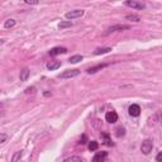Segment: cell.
Instances as JSON below:
<instances>
[{"mask_svg":"<svg viewBox=\"0 0 162 162\" xmlns=\"http://www.w3.org/2000/svg\"><path fill=\"white\" fill-rule=\"evenodd\" d=\"M105 119H107V122L108 123H115L118 121V114L114 111V110H110L107 113V115H105Z\"/></svg>","mask_w":162,"mask_h":162,"instance_id":"cell-5","label":"cell"},{"mask_svg":"<svg viewBox=\"0 0 162 162\" xmlns=\"http://www.w3.org/2000/svg\"><path fill=\"white\" fill-rule=\"evenodd\" d=\"M125 19H128V20H133V22H139V17L138 15H134V14H132V15H127Z\"/></svg>","mask_w":162,"mask_h":162,"instance_id":"cell-22","label":"cell"},{"mask_svg":"<svg viewBox=\"0 0 162 162\" xmlns=\"http://www.w3.org/2000/svg\"><path fill=\"white\" fill-rule=\"evenodd\" d=\"M98 148H99V143H98L96 141H91V142L89 143V151L94 152V151H96Z\"/></svg>","mask_w":162,"mask_h":162,"instance_id":"cell-14","label":"cell"},{"mask_svg":"<svg viewBox=\"0 0 162 162\" xmlns=\"http://www.w3.org/2000/svg\"><path fill=\"white\" fill-rule=\"evenodd\" d=\"M61 67V61H50L47 63V68L53 71V70H57Z\"/></svg>","mask_w":162,"mask_h":162,"instance_id":"cell-10","label":"cell"},{"mask_svg":"<svg viewBox=\"0 0 162 162\" xmlns=\"http://www.w3.org/2000/svg\"><path fill=\"white\" fill-rule=\"evenodd\" d=\"M71 25H72V23L68 20V22H61L58 24V28H60V29H65V28H70Z\"/></svg>","mask_w":162,"mask_h":162,"instance_id":"cell-20","label":"cell"},{"mask_svg":"<svg viewBox=\"0 0 162 162\" xmlns=\"http://www.w3.org/2000/svg\"><path fill=\"white\" fill-rule=\"evenodd\" d=\"M25 93H27V94H31V93L34 94V93H36V89H34V88H28V89L25 90Z\"/></svg>","mask_w":162,"mask_h":162,"instance_id":"cell-24","label":"cell"},{"mask_svg":"<svg viewBox=\"0 0 162 162\" xmlns=\"http://www.w3.org/2000/svg\"><path fill=\"white\" fill-rule=\"evenodd\" d=\"M101 138L104 139V143L105 144H107V146H111L113 143H111V141H110V137H109V134H108V133L107 132H101Z\"/></svg>","mask_w":162,"mask_h":162,"instance_id":"cell-13","label":"cell"},{"mask_svg":"<svg viewBox=\"0 0 162 162\" xmlns=\"http://www.w3.org/2000/svg\"><path fill=\"white\" fill-rule=\"evenodd\" d=\"M79 143H81V144H85V143H86V136H85V134H84V136L80 138V142H79Z\"/></svg>","mask_w":162,"mask_h":162,"instance_id":"cell-25","label":"cell"},{"mask_svg":"<svg viewBox=\"0 0 162 162\" xmlns=\"http://www.w3.org/2000/svg\"><path fill=\"white\" fill-rule=\"evenodd\" d=\"M63 162H82V160H81L80 157H77V156H72V157L66 158Z\"/></svg>","mask_w":162,"mask_h":162,"instance_id":"cell-21","label":"cell"},{"mask_svg":"<svg viewBox=\"0 0 162 162\" xmlns=\"http://www.w3.org/2000/svg\"><path fill=\"white\" fill-rule=\"evenodd\" d=\"M128 111H129V115L138 117L141 114V108H139V105H137V104H132L129 107V109H128Z\"/></svg>","mask_w":162,"mask_h":162,"instance_id":"cell-6","label":"cell"},{"mask_svg":"<svg viewBox=\"0 0 162 162\" xmlns=\"http://www.w3.org/2000/svg\"><path fill=\"white\" fill-rule=\"evenodd\" d=\"M14 25H15V20L14 19H8L6 22L4 23V27L6 28V29H9V28H13Z\"/></svg>","mask_w":162,"mask_h":162,"instance_id":"cell-17","label":"cell"},{"mask_svg":"<svg viewBox=\"0 0 162 162\" xmlns=\"http://www.w3.org/2000/svg\"><path fill=\"white\" fill-rule=\"evenodd\" d=\"M109 51H111V48L107 47V48H98V50H95V55H103V53H108Z\"/></svg>","mask_w":162,"mask_h":162,"instance_id":"cell-18","label":"cell"},{"mask_svg":"<svg viewBox=\"0 0 162 162\" xmlns=\"http://www.w3.org/2000/svg\"><path fill=\"white\" fill-rule=\"evenodd\" d=\"M25 3H27V4H32V5L38 4V2H29V0H25Z\"/></svg>","mask_w":162,"mask_h":162,"instance_id":"cell-27","label":"cell"},{"mask_svg":"<svg viewBox=\"0 0 162 162\" xmlns=\"http://www.w3.org/2000/svg\"><path fill=\"white\" fill-rule=\"evenodd\" d=\"M108 65L107 63H101V65H98V66H94V67H90L88 68V74H95L98 71H100V70H103L104 67H107Z\"/></svg>","mask_w":162,"mask_h":162,"instance_id":"cell-11","label":"cell"},{"mask_svg":"<svg viewBox=\"0 0 162 162\" xmlns=\"http://www.w3.org/2000/svg\"><path fill=\"white\" fill-rule=\"evenodd\" d=\"M156 161L157 162H162V152H160L157 156H156Z\"/></svg>","mask_w":162,"mask_h":162,"instance_id":"cell-26","label":"cell"},{"mask_svg":"<svg viewBox=\"0 0 162 162\" xmlns=\"http://www.w3.org/2000/svg\"><path fill=\"white\" fill-rule=\"evenodd\" d=\"M123 29H129V25H123V24H118V25H113L110 28H108L107 34L111 33V32H115V31H123Z\"/></svg>","mask_w":162,"mask_h":162,"instance_id":"cell-8","label":"cell"},{"mask_svg":"<svg viewBox=\"0 0 162 162\" xmlns=\"http://www.w3.org/2000/svg\"><path fill=\"white\" fill-rule=\"evenodd\" d=\"M107 156H108V152H104V151L98 152L93 158V162H104V160L107 158Z\"/></svg>","mask_w":162,"mask_h":162,"instance_id":"cell-7","label":"cell"},{"mask_svg":"<svg viewBox=\"0 0 162 162\" xmlns=\"http://www.w3.org/2000/svg\"><path fill=\"white\" fill-rule=\"evenodd\" d=\"M84 15V10L81 9H76V10H71V12H68L66 13V18L70 19V20H72V19H76V18H81Z\"/></svg>","mask_w":162,"mask_h":162,"instance_id":"cell-3","label":"cell"},{"mask_svg":"<svg viewBox=\"0 0 162 162\" xmlns=\"http://www.w3.org/2000/svg\"><path fill=\"white\" fill-rule=\"evenodd\" d=\"M115 136L118 137V138H121V137H123L124 134H125V129L123 128V127H118V128H115Z\"/></svg>","mask_w":162,"mask_h":162,"instance_id":"cell-15","label":"cell"},{"mask_svg":"<svg viewBox=\"0 0 162 162\" xmlns=\"http://www.w3.org/2000/svg\"><path fill=\"white\" fill-rule=\"evenodd\" d=\"M66 52H67V48H65V47H55L50 51V55L51 56H57V55L66 53Z\"/></svg>","mask_w":162,"mask_h":162,"instance_id":"cell-9","label":"cell"},{"mask_svg":"<svg viewBox=\"0 0 162 162\" xmlns=\"http://www.w3.org/2000/svg\"><path fill=\"white\" fill-rule=\"evenodd\" d=\"M152 147H153V143L151 139H146L142 142V146H141V151L143 152V154H148L151 151H152Z\"/></svg>","mask_w":162,"mask_h":162,"instance_id":"cell-1","label":"cell"},{"mask_svg":"<svg viewBox=\"0 0 162 162\" xmlns=\"http://www.w3.org/2000/svg\"><path fill=\"white\" fill-rule=\"evenodd\" d=\"M6 138H8V136H6V134H4V133H2V134H0V142H2V143H4L5 141H6Z\"/></svg>","mask_w":162,"mask_h":162,"instance_id":"cell-23","label":"cell"},{"mask_svg":"<svg viewBox=\"0 0 162 162\" xmlns=\"http://www.w3.org/2000/svg\"><path fill=\"white\" fill-rule=\"evenodd\" d=\"M29 74H31V71H29V68H23L22 71H20V75H19V77H20V80L22 81H27L28 80V77H29Z\"/></svg>","mask_w":162,"mask_h":162,"instance_id":"cell-12","label":"cell"},{"mask_svg":"<svg viewBox=\"0 0 162 162\" xmlns=\"http://www.w3.org/2000/svg\"><path fill=\"white\" fill-rule=\"evenodd\" d=\"M127 6H129V8H133V9H137V10H142L146 8V5L143 3H139V2H134V0H127L124 3Z\"/></svg>","mask_w":162,"mask_h":162,"instance_id":"cell-2","label":"cell"},{"mask_svg":"<svg viewBox=\"0 0 162 162\" xmlns=\"http://www.w3.org/2000/svg\"><path fill=\"white\" fill-rule=\"evenodd\" d=\"M71 63H77V62H80V61H82V56H80V55H76V56H72V57H70V60H68Z\"/></svg>","mask_w":162,"mask_h":162,"instance_id":"cell-16","label":"cell"},{"mask_svg":"<svg viewBox=\"0 0 162 162\" xmlns=\"http://www.w3.org/2000/svg\"><path fill=\"white\" fill-rule=\"evenodd\" d=\"M20 157H22V151L15 152V153L13 154V157H12V162H18Z\"/></svg>","mask_w":162,"mask_h":162,"instance_id":"cell-19","label":"cell"},{"mask_svg":"<svg viewBox=\"0 0 162 162\" xmlns=\"http://www.w3.org/2000/svg\"><path fill=\"white\" fill-rule=\"evenodd\" d=\"M79 74H80V70H77V68H75V70H67V71H65L63 74H61L60 77H61V79H70V77L77 76Z\"/></svg>","mask_w":162,"mask_h":162,"instance_id":"cell-4","label":"cell"}]
</instances>
